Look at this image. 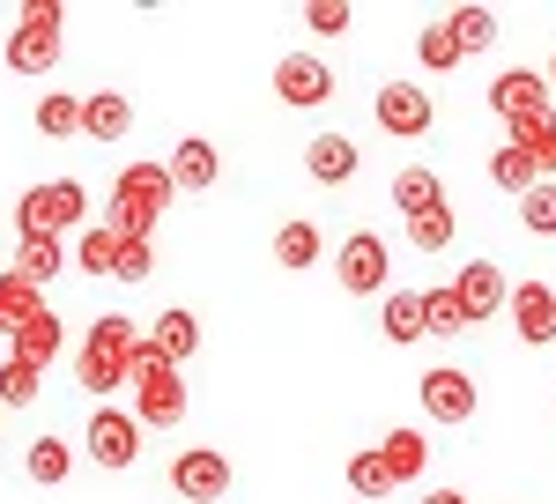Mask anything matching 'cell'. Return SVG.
I'll list each match as a JSON object with an SVG mask.
<instances>
[{
	"instance_id": "12",
	"label": "cell",
	"mask_w": 556,
	"mask_h": 504,
	"mask_svg": "<svg viewBox=\"0 0 556 504\" xmlns=\"http://www.w3.org/2000/svg\"><path fill=\"white\" fill-rule=\"evenodd\" d=\"M172 490L186 504H215L223 490H230V461H223L215 445H186V453L172 461Z\"/></svg>"
},
{
	"instance_id": "4",
	"label": "cell",
	"mask_w": 556,
	"mask_h": 504,
	"mask_svg": "<svg viewBox=\"0 0 556 504\" xmlns=\"http://www.w3.org/2000/svg\"><path fill=\"white\" fill-rule=\"evenodd\" d=\"M60 23H67L60 0H30L15 15V30H8V67L15 75H52L60 67Z\"/></svg>"
},
{
	"instance_id": "38",
	"label": "cell",
	"mask_w": 556,
	"mask_h": 504,
	"mask_svg": "<svg viewBox=\"0 0 556 504\" xmlns=\"http://www.w3.org/2000/svg\"><path fill=\"white\" fill-rule=\"evenodd\" d=\"M408 245H416V252H445V245H453V209L408 215Z\"/></svg>"
},
{
	"instance_id": "29",
	"label": "cell",
	"mask_w": 556,
	"mask_h": 504,
	"mask_svg": "<svg viewBox=\"0 0 556 504\" xmlns=\"http://www.w3.org/2000/svg\"><path fill=\"white\" fill-rule=\"evenodd\" d=\"M416 60H424L430 75H453V67H460L468 52H460V38H453L445 23H430V30H416Z\"/></svg>"
},
{
	"instance_id": "8",
	"label": "cell",
	"mask_w": 556,
	"mask_h": 504,
	"mask_svg": "<svg viewBox=\"0 0 556 504\" xmlns=\"http://www.w3.org/2000/svg\"><path fill=\"white\" fill-rule=\"evenodd\" d=\"M416 393H424V416L445 423V430L475 423V408H482V393H475V378L460 371V364H430V371L416 378Z\"/></svg>"
},
{
	"instance_id": "14",
	"label": "cell",
	"mask_w": 556,
	"mask_h": 504,
	"mask_svg": "<svg viewBox=\"0 0 556 504\" xmlns=\"http://www.w3.org/2000/svg\"><path fill=\"white\" fill-rule=\"evenodd\" d=\"M513 335L527 341V349H549L556 341V290L549 282H513Z\"/></svg>"
},
{
	"instance_id": "41",
	"label": "cell",
	"mask_w": 556,
	"mask_h": 504,
	"mask_svg": "<svg viewBox=\"0 0 556 504\" xmlns=\"http://www.w3.org/2000/svg\"><path fill=\"white\" fill-rule=\"evenodd\" d=\"M542 83H556V52H549V75H542Z\"/></svg>"
},
{
	"instance_id": "6",
	"label": "cell",
	"mask_w": 556,
	"mask_h": 504,
	"mask_svg": "<svg viewBox=\"0 0 556 504\" xmlns=\"http://www.w3.org/2000/svg\"><path fill=\"white\" fill-rule=\"evenodd\" d=\"M334 275H342L349 297H386L393 290V252H386L379 230H356V238H342V252H334Z\"/></svg>"
},
{
	"instance_id": "17",
	"label": "cell",
	"mask_w": 556,
	"mask_h": 504,
	"mask_svg": "<svg viewBox=\"0 0 556 504\" xmlns=\"http://www.w3.org/2000/svg\"><path fill=\"white\" fill-rule=\"evenodd\" d=\"M356 164H364V156H356V141H349V134H312V141H304V171H312L319 186H349Z\"/></svg>"
},
{
	"instance_id": "20",
	"label": "cell",
	"mask_w": 556,
	"mask_h": 504,
	"mask_svg": "<svg viewBox=\"0 0 556 504\" xmlns=\"http://www.w3.org/2000/svg\"><path fill=\"white\" fill-rule=\"evenodd\" d=\"M513 149L534 164V178H549V186H556V104L542 112V119H519L513 126Z\"/></svg>"
},
{
	"instance_id": "33",
	"label": "cell",
	"mask_w": 556,
	"mask_h": 504,
	"mask_svg": "<svg viewBox=\"0 0 556 504\" xmlns=\"http://www.w3.org/2000/svg\"><path fill=\"white\" fill-rule=\"evenodd\" d=\"M112 260H119V238H112L104 223H89L83 238H75V267H89V275H112Z\"/></svg>"
},
{
	"instance_id": "7",
	"label": "cell",
	"mask_w": 556,
	"mask_h": 504,
	"mask_svg": "<svg viewBox=\"0 0 556 504\" xmlns=\"http://www.w3.org/2000/svg\"><path fill=\"white\" fill-rule=\"evenodd\" d=\"M83 453L97 467H134L141 461V423L112 401H89V430H83Z\"/></svg>"
},
{
	"instance_id": "26",
	"label": "cell",
	"mask_w": 556,
	"mask_h": 504,
	"mask_svg": "<svg viewBox=\"0 0 556 504\" xmlns=\"http://www.w3.org/2000/svg\"><path fill=\"white\" fill-rule=\"evenodd\" d=\"M275 267H290V275H304V267H319V230H312L304 215L275 230Z\"/></svg>"
},
{
	"instance_id": "18",
	"label": "cell",
	"mask_w": 556,
	"mask_h": 504,
	"mask_svg": "<svg viewBox=\"0 0 556 504\" xmlns=\"http://www.w3.org/2000/svg\"><path fill=\"white\" fill-rule=\"evenodd\" d=\"M149 349H156V356H164V364H186V356H193V349H201V319H193V312H186V304H172V312H164V319H156V327H149Z\"/></svg>"
},
{
	"instance_id": "35",
	"label": "cell",
	"mask_w": 556,
	"mask_h": 504,
	"mask_svg": "<svg viewBox=\"0 0 556 504\" xmlns=\"http://www.w3.org/2000/svg\"><path fill=\"white\" fill-rule=\"evenodd\" d=\"M490 178H497V186H505V193H527V186H542V178H534V164H527V156H519L513 141H505V149H490Z\"/></svg>"
},
{
	"instance_id": "15",
	"label": "cell",
	"mask_w": 556,
	"mask_h": 504,
	"mask_svg": "<svg viewBox=\"0 0 556 504\" xmlns=\"http://www.w3.org/2000/svg\"><path fill=\"white\" fill-rule=\"evenodd\" d=\"M172 193H208L215 178H223V156H215V141H201V134H193V141H178L172 149Z\"/></svg>"
},
{
	"instance_id": "27",
	"label": "cell",
	"mask_w": 556,
	"mask_h": 504,
	"mask_svg": "<svg viewBox=\"0 0 556 504\" xmlns=\"http://www.w3.org/2000/svg\"><path fill=\"white\" fill-rule=\"evenodd\" d=\"M23 467H30V482H38V490H60V482L75 475V453H67L60 438H30V453H23Z\"/></svg>"
},
{
	"instance_id": "31",
	"label": "cell",
	"mask_w": 556,
	"mask_h": 504,
	"mask_svg": "<svg viewBox=\"0 0 556 504\" xmlns=\"http://www.w3.org/2000/svg\"><path fill=\"white\" fill-rule=\"evenodd\" d=\"M424 335H468V312H460V304H453V290H445V282H438V290H424Z\"/></svg>"
},
{
	"instance_id": "28",
	"label": "cell",
	"mask_w": 556,
	"mask_h": 504,
	"mask_svg": "<svg viewBox=\"0 0 556 504\" xmlns=\"http://www.w3.org/2000/svg\"><path fill=\"white\" fill-rule=\"evenodd\" d=\"M445 30L460 38V52H490V45H497V15H490V8H453Z\"/></svg>"
},
{
	"instance_id": "13",
	"label": "cell",
	"mask_w": 556,
	"mask_h": 504,
	"mask_svg": "<svg viewBox=\"0 0 556 504\" xmlns=\"http://www.w3.org/2000/svg\"><path fill=\"white\" fill-rule=\"evenodd\" d=\"M490 112L505 126H519V119H542L549 112V83L534 75V67H505L497 83H490Z\"/></svg>"
},
{
	"instance_id": "40",
	"label": "cell",
	"mask_w": 556,
	"mask_h": 504,
	"mask_svg": "<svg viewBox=\"0 0 556 504\" xmlns=\"http://www.w3.org/2000/svg\"><path fill=\"white\" fill-rule=\"evenodd\" d=\"M424 504H468L460 490H424Z\"/></svg>"
},
{
	"instance_id": "30",
	"label": "cell",
	"mask_w": 556,
	"mask_h": 504,
	"mask_svg": "<svg viewBox=\"0 0 556 504\" xmlns=\"http://www.w3.org/2000/svg\"><path fill=\"white\" fill-rule=\"evenodd\" d=\"M38 134H52V141H67V134H83V97H38Z\"/></svg>"
},
{
	"instance_id": "2",
	"label": "cell",
	"mask_w": 556,
	"mask_h": 504,
	"mask_svg": "<svg viewBox=\"0 0 556 504\" xmlns=\"http://www.w3.org/2000/svg\"><path fill=\"white\" fill-rule=\"evenodd\" d=\"M172 209V171L164 164H127L112 178V215L104 230L112 238H156V215Z\"/></svg>"
},
{
	"instance_id": "25",
	"label": "cell",
	"mask_w": 556,
	"mask_h": 504,
	"mask_svg": "<svg viewBox=\"0 0 556 504\" xmlns=\"http://www.w3.org/2000/svg\"><path fill=\"white\" fill-rule=\"evenodd\" d=\"M38 312H45V297L30 290L23 275H0V335L15 341L23 327H30V319H38Z\"/></svg>"
},
{
	"instance_id": "11",
	"label": "cell",
	"mask_w": 556,
	"mask_h": 504,
	"mask_svg": "<svg viewBox=\"0 0 556 504\" xmlns=\"http://www.w3.org/2000/svg\"><path fill=\"white\" fill-rule=\"evenodd\" d=\"M275 97H282V104H298V112H312V104H327V97H334V67H327V60H312V52H282V60H275Z\"/></svg>"
},
{
	"instance_id": "10",
	"label": "cell",
	"mask_w": 556,
	"mask_h": 504,
	"mask_svg": "<svg viewBox=\"0 0 556 504\" xmlns=\"http://www.w3.org/2000/svg\"><path fill=\"white\" fill-rule=\"evenodd\" d=\"M371 119L386 126V134H401V141H424L430 134V89H416V83H386L379 97H371Z\"/></svg>"
},
{
	"instance_id": "1",
	"label": "cell",
	"mask_w": 556,
	"mask_h": 504,
	"mask_svg": "<svg viewBox=\"0 0 556 504\" xmlns=\"http://www.w3.org/2000/svg\"><path fill=\"white\" fill-rule=\"evenodd\" d=\"M134 341H141V327H134L127 312H104V319L83 335V349H75V378L89 386V401H112V393L127 386Z\"/></svg>"
},
{
	"instance_id": "19",
	"label": "cell",
	"mask_w": 556,
	"mask_h": 504,
	"mask_svg": "<svg viewBox=\"0 0 556 504\" xmlns=\"http://www.w3.org/2000/svg\"><path fill=\"white\" fill-rule=\"evenodd\" d=\"M127 126H134V104L119 97V89L83 97V134H89V141H127Z\"/></svg>"
},
{
	"instance_id": "9",
	"label": "cell",
	"mask_w": 556,
	"mask_h": 504,
	"mask_svg": "<svg viewBox=\"0 0 556 504\" xmlns=\"http://www.w3.org/2000/svg\"><path fill=\"white\" fill-rule=\"evenodd\" d=\"M445 290H453V304L468 312V327H482V319H497V312H505L513 282H505V267H497V260H468Z\"/></svg>"
},
{
	"instance_id": "5",
	"label": "cell",
	"mask_w": 556,
	"mask_h": 504,
	"mask_svg": "<svg viewBox=\"0 0 556 504\" xmlns=\"http://www.w3.org/2000/svg\"><path fill=\"white\" fill-rule=\"evenodd\" d=\"M83 215H89V193L75 186V178H45V186L23 193L15 223H23V238H60V230H75Z\"/></svg>"
},
{
	"instance_id": "36",
	"label": "cell",
	"mask_w": 556,
	"mask_h": 504,
	"mask_svg": "<svg viewBox=\"0 0 556 504\" xmlns=\"http://www.w3.org/2000/svg\"><path fill=\"white\" fill-rule=\"evenodd\" d=\"M349 490H356V497H393V475H386L379 445H371V453H356V461H349Z\"/></svg>"
},
{
	"instance_id": "39",
	"label": "cell",
	"mask_w": 556,
	"mask_h": 504,
	"mask_svg": "<svg viewBox=\"0 0 556 504\" xmlns=\"http://www.w3.org/2000/svg\"><path fill=\"white\" fill-rule=\"evenodd\" d=\"M304 30H319V38H342V30H349V8H342V0H312V8H304Z\"/></svg>"
},
{
	"instance_id": "22",
	"label": "cell",
	"mask_w": 556,
	"mask_h": 504,
	"mask_svg": "<svg viewBox=\"0 0 556 504\" xmlns=\"http://www.w3.org/2000/svg\"><path fill=\"white\" fill-rule=\"evenodd\" d=\"M379 327L393 349H408V341H424V290H386V312Z\"/></svg>"
},
{
	"instance_id": "3",
	"label": "cell",
	"mask_w": 556,
	"mask_h": 504,
	"mask_svg": "<svg viewBox=\"0 0 556 504\" xmlns=\"http://www.w3.org/2000/svg\"><path fill=\"white\" fill-rule=\"evenodd\" d=\"M127 386H134V408H127V416L141 423V430H178V423H186V378H178L149 341H134Z\"/></svg>"
},
{
	"instance_id": "21",
	"label": "cell",
	"mask_w": 556,
	"mask_h": 504,
	"mask_svg": "<svg viewBox=\"0 0 556 504\" xmlns=\"http://www.w3.org/2000/svg\"><path fill=\"white\" fill-rule=\"evenodd\" d=\"M393 209L401 215H430V209H445V178L430 164H408L401 178H393Z\"/></svg>"
},
{
	"instance_id": "37",
	"label": "cell",
	"mask_w": 556,
	"mask_h": 504,
	"mask_svg": "<svg viewBox=\"0 0 556 504\" xmlns=\"http://www.w3.org/2000/svg\"><path fill=\"white\" fill-rule=\"evenodd\" d=\"M149 267H156V238H119L112 282H149Z\"/></svg>"
},
{
	"instance_id": "32",
	"label": "cell",
	"mask_w": 556,
	"mask_h": 504,
	"mask_svg": "<svg viewBox=\"0 0 556 504\" xmlns=\"http://www.w3.org/2000/svg\"><path fill=\"white\" fill-rule=\"evenodd\" d=\"M38 386H45V371H30L23 356H8V364H0V408H30Z\"/></svg>"
},
{
	"instance_id": "24",
	"label": "cell",
	"mask_w": 556,
	"mask_h": 504,
	"mask_svg": "<svg viewBox=\"0 0 556 504\" xmlns=\"http://www.w3.org/2000/svg\"><path fill=\"white\" fill-rule=\"evenodd\" d=\"M60 267H67V252H60V238H23V245H15V267H8V275H23L30 290H45V282L60 275Z\"/></svg>"
},
{
	"instance_id": "23",
	"label": "cell",
	"mask_w": 556,
	"mask_h": 504,
	"mask_svg": "<svg viewBox=\"0 0 556 504\" xmlns=\"http://www.w3.org/2000/svg\"><path fill=\"white\" fill-rule=\"evenodd\" d=\"M60 341H67V327H60V312H52V304H45L38 319H30V327H23V335H15V356H23V364H30V371H45V364H52V356H60Z\"/></svg>"
},
{
	"instance_id": "16",
	"label": "cell",
	"mask_w": 556,
	"mask_h": 504,
	"mask_svg": "<svg viewBox=\"0 0 556 504\" xmlns=\"http://www.w3.org/2000/svg\"><path fill=\"white\" fill-rule=\"evenodd\" d=\"M379 461H386V475H393V490H408V482H424V467H430V438L401 423V430L379 438Z\"/></svg>"
},
{
	"instance_id": "34",
	"label": "cell",
	"mask_w": 556,
	"mask_h": 504,
	"mask_svg": "<svg viewBox=\"0 0 556 504\" xmlns=\"http://www.w3.org/2000/svg\"><path fill=\"white\" fill-rule=\"evenodd\" d=\"M519 223H527L534 238H556V186H549V178L519 193Z\"/></svg>"
}]
</instances>
